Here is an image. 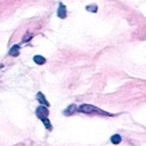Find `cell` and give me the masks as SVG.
I'll use <instances>...</instances> for the list:
<instances>
[{"mask_svg":"<svg viewBox=\"0 0 146 146\" xmlns=\"http://www.w3.org/2000/svg\"><path fill=\"white\" fill-rule=\"evenodd\" d=\"M19 54H20V46L18 45L13 46L9 52V55L12 57H17L19 56Z\"/></svg>","mask_w":146,"mask_h":146,"instance_id":"cell-5","label":"cell"},{"mask_svg":"<svg viewBox=\"0 0 146 146\" xmlns=\"http://www.w3.org/2000/svg\"><path fill=\"white\" fill-rule=\"evenodd\" d=\"M35 114H36V116H37L38 119H40L41 121H43V120L48 119L47 117H48V115H49V110L47 109L46 107L41 106V105H40V106H39V107L36 108V110H35Z\"/></svg>","mask_w":146,"mask_h":146,"instance_id":"cell-2","label":"cell"},{"mask_svg":"<svg viewBox=\"0 0 146 146\" xmlns=\"http://www.w3.org/2000/svg\"><path fill=\"white\" fill-rule=\"evenodd\" d=\"M33 60H34V62L35 63V64H39V65H42V64H44L45 63H46V58H44V57H42V56H40V55H35L34 58H33Z\"/></svg>","mask_w":146,"mask_h":146,"instance_id":"cell-7","label":"cell"},{"mask_svg":"<svg viewBox=\"0 0 146 146\" xmlns=\"http://www.w3.org/2000/svg\"><path fill=\"white\" fill-rule=\"evenodd\" d=\"M79 112L84 113H87V114H99V115H105V116H111L112 114L102 110L101 108L93 106V105H90V104H82L79 108H78Z\"/></svg>","mask_w":146,"mask_h":146,"instance_id":"cell-1","label":"cell"},{"mask_svg":"<svg viewBox=\"0 0 146 146\" xmlns=\"http://www.w3.org/2000/svg\"><path fill=\"white\" fill-rule=\"evenodd\" d=\"M110 140H111L112 143H113V144H119V143L121 142L122 137H121V136L119 135V134H114V135H113V136L111 137Z\"/></svg>","mask_w":146,"mask_h":146,"instance_id":"cell-8","label":"cell"},{"mask_svg":"<svg viewBox=\"0 0 146 146\" xmlns=\"http://www.w3.org/2000/svg\"><path fill=\"white\" fill-rule=\"evenodd\" d=\"M78 110V108L75 104H70V106L67 107V108H65L63 112L64 115L65 116H70L72 114H74Z\"/></svg>","mask_w":146,"mask_h":146,"instance_id":"cell-3","label":"cell"},{"mask_svg":"<svg viewBox=\"0 0 146 146\" xmlns=\"http://www.w3.org/2000/svg\"><path fill=\"white\" fill-rule=\"evenodd\" d=\"M58 17L64 19L66 17V9L65 6L63 5V4H59V8L58 10Z\"/></svg>","mask_w":146,"mask_h":146,"instance_id":"cell-6","label":"cell"},{"mask_svg":"<svg viewBox=\"0 0 146 146\" xmlns=\"http://www.w3.org/2000/svg\"><path fill=\"white\" fill-rule=\"evenodd\" d=\"M42 122H43V124H44L45 127H46L47 130H49V131H51V130H52V125H51V122H50V120H49L48 119H46L43 120Z\"/></svg>","mask_w":146,"mask_h":146,"instance_id":"cell-9","label":"cell"},{"mask_svg":"<svg viewBox=\"0 0 146 146\" xmlns=\"http://www.w3.org/2000/svg\"><path fill=\"white\" fill-rule=\"evenodd\" d=\"M36 99L39 102L40 104H41V106H45V107H49L50 104L47 102V100L46 99L45 96L41 93V92H38L36 95Z\"/></svg>","mask_w":146,"mask_h":146,"instance_id":"cell-4","label":"cell"}]
</instances>
